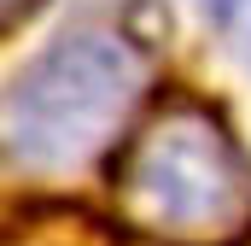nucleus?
Returning <instances> with one entry per match:
<instances>
[{
  "instance_id": "nucleus-4",
  "label": "nucleus",
  "mask_w": 251,
  "mask_h": 246,
  "mask_svg": "<svg viewBox=\"0 0 251 246\" xmlns=\"http://www.w3.org/2000/svg\"><path fill=\"white\" fill-rule=\"evenodd\" d=\"M193 6L210 24V35L228 47V59L251 70V0H193Z\"/></svg>"
},
{
  "instance_id": "nucleus-6",
  "label": "nucleus",
  "mask_w": 251,
  "mask_h": 246,
  "mask_svg": "<svg viewBox=\"0 0 251 246\" xmlns=\"http://www.w3.org/2000/svg\"><path fill=\"white\" fill-rule=\"evenodd\" d=\"M240 246H251V235H246V241H240Z\"/></svg>"
},
{
  "instance_id": "nucleus-5",
  "label": "nucleus",
  "mask_w": 251,
  "mask_h": 246,
  "mask_svg": "<svg viewBox=\"0 0 251 246\" xmlns=\"http://www.w3.org/2000/svg\"><path fill=\"white\" fill-rule=\"evenodd\" d=\"M0 6H6V24H18V18H29L41 0H0Z\"/></svg>"
},
{
  "instance_id": "nucleus-3",
  "label": "nucleus",
  "mask_w": 251,
  "mask_h": 246,
  "mask_svg": "<svg viewBox=\"0 0 251 246\" xmlns=\"http://www.w3.org/2000/svg\"><path fill=\"white\" fill-rule=\"evenodd\" d=\"M117 211H88L76 199H18L6 205V246H123Z\"/></svg>"
},
{
  "instance_id": "nucleus-2",
  "label": "nucleus",
  "mask_w": 251,
  "mask_h": 246,
  "mask_svg": "<svg viewBox=\"0 0 251 246\" xmlns=\"http://www.w3.org/2000/svg\"><path fill=\"white\" fill-rule=\"evenodd\" d=\"M146 88V47L117 24L76 18L6 82V153L41 176L88 170L134 123Z\"/></svg>"
},
{
  "instance_id": "nucleus-1",
  "label": "nucleus",
  "mask_w": 251,
  "mask_h": 246,
  "mask_svg": "<svg viewBox=\"0 0 251 246\" xmlns=\"http://www.w3.org/2000/svg\"><path fill=\"white\" fill-rule=\"evenodd\" d=\"M111 211L152 246H240L251 235V153L210 100L170 94L111 158Z\"/></svg>"
}]
</instances>
